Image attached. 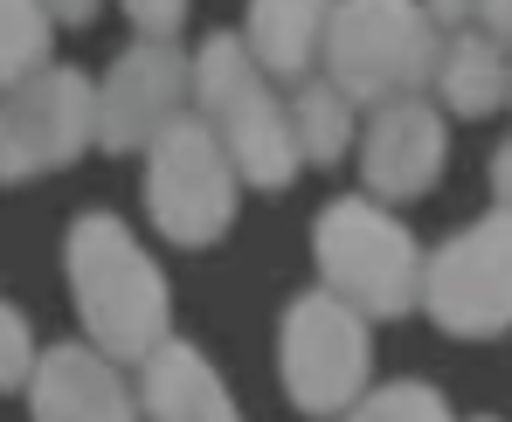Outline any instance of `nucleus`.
<instances>
[{
	"label": "nucleus",
	"instance_id": "obj_6",
	"mask_svg": "<svg viewBox=\"0 0 512 422\" xmlns=\"http://www.w3.org/2000/svg\"><path fill=\"white\" fill-rule=\"evenodd\" d=\"M236 201H243V173L229 160V146L215 139V125L201 111L173 118L146 153V215H153V229L180 250H208V243L229 236Z\"/></svg>",
	"mask_w": 512,
	"mask_h": 422
},
{
	"label": "nucleus",
	"instance_id": "obj_20",
	"mask_svg": "<svg viewBox=\"0 0 512 422\" xmlns=\"http://www.w3.org/2000/svg\"><path fill=\"white\" fill-rule=\"evenodd\" d=\"M423 7L436 14V28H443V35H457L464 21H478V0H423Z\"/></svg>",
	"mask_w": 512,
	"mask_h": 422
},
{
	"label": "nucleus",
	"instance_id": "obj_4",
	"mask_svg": "<svg viewBox=\"0 0 512 422\" xmlns=\"http://www.w3.org/2000/svg\"><path fill=\"white\" fill-rule=\"evenodd\" d=\"M312 256H319V284L346 298L360 319H402L423 305L429 256L409 236V222H395V208L374 194L326 201L312 229Z\"/></svg>",
	"mask_w": 512,
	"mask_h": 422
},
{
	"label": "nucleus",
	"instance_id": "obj_25",
	"mask_svg": "<svg viewBox=\"0 0 512 422\" xmlns=\"http://www.w3.org/2000/svg\"><path fill=\"white\" fill-rule=\"evenodd\" d=\"M485 422H492V416H485Z\"/></svg>",
	"mask_w": 512,
	"mask_h": 422
},
{
	"label": "nucleus",
	"instance_id": "obj_13",
	"mask_svg": "<svg viewBox=\"0 0 512 422\" xmlns=\"http://www.w3.org/2000/svg\"><path fill=\"white\" fill-rule=\"evenodd\" d=\"M333 7L340 0H250L243 42H250V56L277 84H305L312 63H319V49H326Z\"/></svg>",
	"mask_w": 512,
	"mask_h": 422
},
{
	"label": "nucleus",
	"instance_id": "obj_5",
	"mask_svg": "<svg viewBox=\"0 0 512 422\" xmlns=\"http://www.w3.org/2000/svg\"><path fill=\"white\" fill-rule=\"evenodd\" d=\"M277 374H284V395L298 402V416H353L367 402V374H374L367 319L346 298H333L326 284L298 291L284 305V326H277Z\"/></svg>",
	"mask_w": 512,
	"mask_h": 422
},
{
	"label": "nucleus",
	"instance_id": "obj_17",
	"mask_svg": "<svg viewBox=\"0 0 512 422\" xmlns=\"http://www.w3.org/2000/svg\"><path fill=\"white\" fill-rule=\"evenodd\" d=\"M360 416L367 422H450V402L429 381H381V388H367Z\"/></svg>",
	"mask_w": 512,
	"mask_h": 422
},
{
	"label": "nucleus",
	"instance_id": "obj_23",
	"mask_svg": "<svg viewBox=\"0 0 512 422\" xmlns=\"http://www.w3.org/2000/svg\"><path fill=\"white\" fill-rule=\"evenodd\" d=\"M49 14H56L63 28H84L90 14H97V0H49Z\"/></svg>",
	"mask_w": 512,
	"mask_h": 422
},
{
	"label": "nucleus",
	"instance_id": "obj_18",
	"mask_svg": "<svg viewBox=\"0 0 512 422\" xmlns=\"http://www.w3.org/2000/svg\"><path fill=\"white\" fill-rule=\"evenodd\" d=\"M35 367H42V353H35L28 319L0 298V388H28V381H35Z\"/></svg>",
	"mask_w": 512,
	"mask_h": 422
},
{
	"label": "nucleus",
	"instance_id": "obj_21",
	"mask_svg": "<svg viewBox=\"0 0 512 422\" xmlns=\"http://www.w3.org/2000/svg\"><path fill=\"white\" fill-rule=\"evenodd\" d=\"M478 28L499 35V42L512 49V0H478Z\"/></svg>",
	"mask_w": 512,
	"mask_h": 422
},
{
	"label": "nucleus",
	"instance_id": "obj_1",
	"mask_svg": "<svg viewBox=\"0 0 512 422\" xmlns=\"http://www.w3.org/2000/svg\"><path fill=\"white\" fill-rule=\"evenodd\" d=\"M70 298L97 353H111L118 367H146L173 339V291L146 243L118 222V215H77L70 243Z\"/></svg>",
	"mask_w": 512,
	"mask_h": 422
},
{
	"label": "nucleus",
	"instance_id": "obj_11",
	"mask_svg": "<svg viewBox=\"0 0 512 422\" xmlns=\"http://www.w3.org/2000/svg\"><path fill=\"white\" fill-rule=\"evenodd\" d=\"M35 422H146L132 381L118 374L111 353H97L90 339H63L42 353L35 381H28Z\"/></svg>",
	"mask_w": 512,
	"mask_h": 422
},
{
	"label": "nucleus",
	"instance_id": "obj_15",
	"mask_svg": "<svg viewBox=\"0 0 512 422\" xmlns=\"http://www.w3.org/2000/svg\"><path fill=\"white\" fill-rule=\"evenodd\" d=\"M291 125H298V153L305 167H340L353 153V104L326 77H305L291 90Z\"/></svg>",
	"mask_w": 512,
	"mask_h": 422
},
{
	"label": "nucleus",
	"instance_id": "obj_22",
	"mask_svg": "<svg viewBox=\"0 0 512 422\" xmlns=\"http://www.w3.org/2000/svg\"><path fill=\"white\" fill-rule=\"evenodd\" d=\"M492 194H499V208L512 215V139L492 153Z\"/></svg>",
	"mask_w": 512,
	"mask_h": 422
},
{
	"label": "nucleus",
	"instance_id": "obj_19",
	"mask_svg": "<svg viewBox=\"0 0 512 422\" xmlns=\"http://www.w3.org/2000/svg\"><path fill=\"white\" fill-rule=\"evenodd\" d=\"M125 14H132V28L139 35H180V21H187V0H125Z\"/></svg>",
	"mask_w": 512,
	"mask_h": 422
},
{
	"label": "nucleus",
	"instance_id": "obj_12",
	"mask_svg": "<svg viewBox=\"0 0 512 422\" xmlns=\"http://www.w3.org/2000/svg\"><path fill=\"white\" fill-rule=\"evenodd\" d=\"M139 409H146V422H243L222 374L208 367V353L187 339H167L139 367Z\"/></svg>",
	"mask_w": 512,
	"mask_h": 422
},
{
	"label": "nucleus",
	"instance_id": "obj_9",
	"mask_svg": "<svg viewBox=\"0 0 512 422\" xmlns=\"http://www.w3.org/2000/svg\"><path fill=\"white\" fill-rule=\"evenodd\" d=\"M194 111V56L167 35H139L97 84V146L104 153H153L173 118Z\"/></svg>",
	"mask_w": 512,
	"mask_h": 422
},
{
	"label": "nucleus",
	"instance_id": "obj_14",
	"mask_svg": "<svg viewBox=\"0 0 512 422\" xmlns=\"http://www.w3.org/2000/svg\"><path fill=\"white\" fill-rule=\"evenodd\" d=\"M436 97L457 111V118H492L512 97V56L499 35L485 28H457L443 42V63H436Z\"/></svg>",
	"mask_w": 512,
	"mask_h": 422
},
{
	"label": "nucleus",
	"instance_id": "obj_3",
	"mask_svg": "<svg viewBox=\"0 0 512 422\" xmlns=\"http://www.w3.org/2000/svg\"><path fill=\"white\" fill-rule=\"evenodd\" d=\"M326 84L346 104H402L436 84L443 63V28L423 0H340L333 28H326Z\"/></svg>",
	"mask_w": 512,
	"mask_h": 422
},
{
	"label": "nucleus",
	"instance_id": "obj_2",
	"mask_svg": "<svg viewBox=\"0 0 512 422\" xmlns=\"http://www.w3.org/2000/svg\"><path fill=\"white\" fill-rule=\"evenodd\" d=\"M194 111L215 125V139L229 146V160L243 173V187L284 194L305 153H298V125H291V97L277 90V77L250 56L243 35H208L194 49Z\"/></svg>",
	"mask_w": 512,
	"mask_h": 422
},
{
	"label": "nucleus",
	"instance_id": "obj_10",
	"mask_svg": "<svg viewBox=\"0 0 512 422\" xmlns=\"http://www.w3.org/2000/svg\"><path fill=\"white\" fill-rule=\"evenodd\" d=\"M443 173V111L423 97L381 104L360 132V180L374 201H416Z\"/></svg>",
	"mask_w": 512,
	"mask_h": 422
},
{
	"label": "nucleus",
	"instance_id": "obj_24",
	"mask_svg": "<svg viewBox=\"0 0 512 422\" xmlns=\"http://www.w3.org/2000/svg\"><path fill=\"white\" fill-rule=\"evenodd\" d=\"M340 422H367V416H360V409H353V416H340Z\"/></svg>",
	"mask_w": 512,
	"mask_h": 422
},
{
	"label": "nucleus",
	"instance_id": "obj_7",
	"mask_svg": "<svg viewBox=\"0 0 512 422\" xmlns=\"http://www.w3.org/2000/svg\"><path fill=\"white\" fill-rule=\"evenodd\" d=\"M423 312L450 339L512 333V215H485L457 229L423 270Z\"/></svg>",
	"mask_w": 512,
	"mask_h": 422
},
{
	"label": "nucleus",
	"instance_id": "obj_16",
	"mask_svg": "<svg viewBox=\"0 0 512 422\" xmlns=\"http://www.w3.org/2000/svg\"><path fill=\"white\" fill-rule=\"evenodd\" d=\"M56 49V14L49 0H0V90L28 84L35 70H49Z\"/></svg>",
	"mask_w": 512,
	"mask_h": 422
},
{
	"label": "nucleus",
	"instance_id": "obj_8",
	"mask_svg": "<svg viewBox=\"0 0 512 422\" xmlns=\"http://www.w3.org/2000/svg\"><path fill=\"white\" fill-rule=\"evenodd\" d=\"M97 146V84L70 63L35 70L28 84L0 90V180H35Z\"/></svg>",
	"mask_w": 512,
	"mask_h": 422
}]
</instances>
